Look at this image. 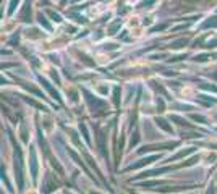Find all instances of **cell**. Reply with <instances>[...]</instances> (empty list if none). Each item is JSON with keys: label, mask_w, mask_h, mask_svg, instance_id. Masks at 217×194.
Here are the masks:
<instances>
[{"label": "cell", "mask_w": 217, "mask_h": 194, "mask_svg": "<svg viewBox=\"0 0 217 194\" xmlns=\"http://www.w3.org/2000/svg\"><path fill=\"white\" fill-rule=\"evenodd\" d=\"M157 159H159L157 155H154V157H149V159H143V160H139L138 163L130 165L128 170H136V168H139V167H144V165H147V163H151V162H154V160H157Z\"/></svg>", "instance_id": "obj_1"}, {"label": "cell", "mask_w": 217, "mask_h": 194, "mask_svg": "<svg viewBox=\"0 0 217 194\" xmlns=\"http://www.w3.org/2000/svg\"><path fill=\"white\" fill-rule=\"evenodd\" d=\"M31 175H33V178H36V173H37V165H36V155H34V151H31Z\"/></svg>", "instance_id": "obj_2"}, {"label": "cell", "mask_w": 217, "mask_h": 194, "mask_svg": "<svg viewBox=\"0 0 217 194\" xmlns=\"http://www.w3.org/2000/svg\"><path fill=\"white\" fill-rule=\"evenodd\" d=\"M41 83H42V84H44V86L47 87V89H49V92H50V94H52V95L55 97V99H57V100H60V97H59L57 91H55V89H52V87H50V84H49V83H47L45 79H42V78H41Z\"/></svg>", "instance_id": "obj_3"}, {"label": "cell", "mask_w": 217, "mask_h": 194, "mask_svg": "<svg viewBox=\"0 0 217 194\" xmlns=\"http://www.w3.org/2000/svg\"><path fill=\"white\" fill-rule=\"evenodd\" d=\"M214 26H217V16H214V18H209V21H206V23H203V29L204 28H214Z\"/></svg>", "instance_id": "obj_4"}, {"label": "cell", "mask_w": 217, "mask_h": 194, "mask_svg": "<svg viewBox=\"0 0 217 194\" xmlns=\"http://www.w3.org/2000/svg\"><path fill=\"white\" fill-rule=\"evenodd\" d=\"M28 13H31V10H29V0H28V3L23 10V13H21V18H23V21H29V16H28Z\"/></svg>", "instance_id": "obj_5"}, {"label": "cell", "mask_w": 217, "mask_h": 194, "mask_svg": "<svg viewBox=\"0 0 217 194\" xmlns=\"http://www.w3.org/2000/svg\"><path fill=\"white\" fill-rule=\"evenodd\" d=\"M157 123H159V126H162V128H164L165 131H172V128L167 125V121H165V120H157Z\"/></svg>", "instance_id": "obj_6"}, {"label": "cell", "mask_w": 217, "mask_h": 194, "mask_svg": "<svg viewBox=\"0 0 217 194\" xmlns=\"http://www.w3.org/2000/svg\"><path fill=\"white\" fill-rule=\"evenodd\" d=\"M80 130L83 131V136H84V139H86L89 142V134H88V130H86V126L84 125H80Z\"/></svg>", "instance_id": "obj_7"}, {"label": "cell", "mask_w": 217, "mask_h": 194, "mask_svg": "<svg viewBox=\"0 0 217 194\" xmlns=\"http://www.w3.org/2000/svg\"><path fill=\"white\" fill-rule=\"evenodd\" d=\"M39 23H41V24H42V26H44L45 29H50V26H49V23H47V21H45V18H44L42 15L39 16Z\"/></svg>", "instance_id": "obj_8"}, {"label": "cell", "mask_w": 217, "mask_h": 194, "mask_svg": "<svg viewBox=\"0 0 217 194\" xmlns=\"http://www.w3.org/2000/svg\"><path fill=\"white\" fill-rule=\"evenodd\" d=\"M18 2H20V0H12V3H10V10H8V12L13 13V12H15V7L18 5Z\"/></svg>", "instance_id": "obj_9"}, {"label": "cell", "mask_w": 217, "mask_h": 194, "mask_svg": "<svg viewBox=\"0 0 217 194\" xmlns=\"http://www.w3.org/2000/svg\"><path fill=\"white\" fill-rule=\"evenodd\" d=\"M50 16L55 19V21H62V19H60V16H59L57 13H54V12H50Z\"/></svg>", "instance_id": "obj_10"}, {"label": "cell", "mask_w": 217, "mask_h": 194, "mask_svg": "<svg viewBox=\"0 0 217 194\" xmlns=\"http://www.w3.org/2000/svg\"><path fill=\"white\" fill-rule=\"evenodd\" d=\"M193 118L198 120V121H204V118H201V116H198V115H193Z\"/></svg>", "instance_id": "obj_11"}, {"label": "cell", "mask_w": 217, "mask_h": 194, "mask_svg": "<svg viewBox=\"0 0 217 194\" xmlns=\"http://www.w3.org/2000/svg\"><path fill=\"white\" fill-rule=\"evenodd\" d=\"M151 3H154V0H146V2H144V3H143V5H144V7H146V5H151Z\"/></svg>", "instance_id": "obj_12"}]
</instances>
